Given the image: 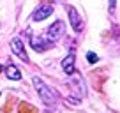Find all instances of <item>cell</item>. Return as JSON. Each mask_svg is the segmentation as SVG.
Returning <instances> with one entry per match:
<instances>
[{
	"label": "cell",
	"instance_id": "cell-5",
	"mask_svg": "<svg viewBox=\"0 0 120 113\" xmlns=\"http://www.w3.org/2000/svg\"><path fill=\"white\" fill-rule=\"evenodd\" d=\"M49 14H53V5L49 4H41L32 14V19L34 21H42V19L49 18Z\"/></svg>",
	"mask_w": 120,
	"mask_h": 113
},
{
	"label": "cell",
	"instance_id": "cell-2",
	"mask_svg": "<svg viewBox=\"0 0 120 113\" xmlns=\"http://www.w3.org/2000/svg\"><path fill=\"white\" fill-rule=\"evenodd\" d=\"M65 32V23L64 21H55L53 25L48 26V30H46V41L49 42V44H53V42H56L62 35H64Z\"/></svg>",
	"mask_w": 120,
	"mask_h": 113
},
{
	"label": "cell",
	"instance_id": "cell-1",
	"mask_svg": "<svg viewBox=\"0 0 120 113\" xmlns=\"http://www.w3.org/2000/svg\"><path fill=\"white\" fill-rule=\"evenodd\" d=\"M32 83H34L35 90H37V94H39V99H41L46 106H55L56 104V92L53 90L49 85H46V83L42 81L41 78H37V76L32 78Z\"/></svg>",
	"mask_w": 120,
	"mask_h": 113
},
{
	"label": "cell",
	"instance_id": "cell-9",
	"mask_svg": "<svg viewBox=\"0 0 120 113\" xmlns=\"http://www.w3.org/2000/svg\"><path fill=\"white\" fill-rule=\"evenodd\" d=\"M86 60H88L90 64H95V62H99V56L95 55L94 51H88V53H86Z\"/></svg>",
	"mask_w": 120,
	"mask_h": 113
},
{
	"label": "cell",
	"instance_id": "cell-6",
	"mask_svg": "<svg viewBox=\"0 0 120 113\" xmlns=\"http://www.w3.org/2000/svg\"><path fill=\"white\" fill-rule=\"evenodd\" d=\"M74 62H76L74 51H71V53H69V55L64 58V60H62V69H64L65 74H72V72L76 71V69H74Z\"/></svg>",
	"mask_w": 120,
	"mask_h": 113
},
{
	"label": "cell",
	"instance_id": "cell-8",
	"mask_svg": "<svg viewBox=\"0 0 120 113\" xmlns=\"http://www.w3.org/2000/svg\"><path fill=\"white\" fill-rule=\"evenodd\" d=\"M30 46H32L35 51H44L49 44H44V41H42L41 37H37V35H30Z\"/></svg>",
	"mask_w": 120,
	"mask_h": 113
},
{
	"label": "cell",
	"instance_id": "cell-4",
	"mask_svg": "<svg viewBox=\"0 0 120 113\" xmlns=\"http://www.w3.org/2000/svg\"><path fill=\"white\" fill-rule=\"evenodd\" d=\"M11 49L18 58H21L23 62H28V56H26V51H25V42L19 37H14L11 41Z\"/></svg>",
	"mask_w": 120,
	"mask_h": 113
},
{
	"label": "cell",
	"instance_id": "cell-7",
	"mask_svg": "<svg viewBox=\"0 0 120 113\" xmlns=\"http://www.w3.org/2000/svg\"><path fill=\"white\" fill-rule=\"evenodd\" d=\"M5 76H7L9 79H12V81H18V79H21V71H19L16 65L9 64L7 67H5Z\"/></svg>",
	"mask_w": 120,
	"mask_h": 113
},
{
	"label": "cell",
	"instance_id": "cell-3",
	"mask_svg": "<svg viewBox=\"0 0 120 113\" xmlns=\"http://www.w3.org/2000/svg\"><path fill=\"white\" fill-rule=\"evenodd\" d=\"M65 9H67V12H69V21H71V26L74 28L76 34H79V32L83 30V21H81L79 12L76 11V7H72V5H65Z\"/></svg>",
	"mask_w": 120,
	"mask_h": 113
},
{
	"label": "cell",
	"instance_id": "cell-10",
	"mask_svg": "<svg viewBox=\"0 0 120 113\" xmlns=\"http://www.w3.org/2000/svg\"><path fill=\"white\" fill-rule=\"evenodd\" d=\"M67 101L71 102V104H74V106H78V104H81V99H78V97H74V95H69L67 97Z\"/></svg>",
	"mask_w": 120,
	"mask_h": 113
}]
</instances>
